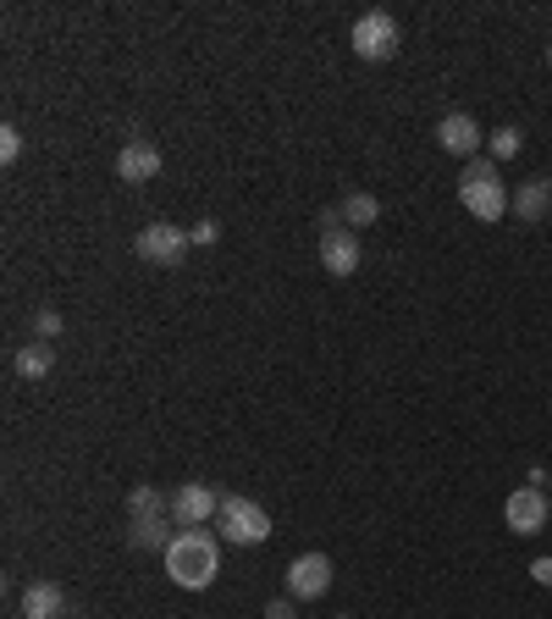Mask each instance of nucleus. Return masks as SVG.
I'll use <instances>...</instances> for the list:
<instances>
[{"instance_id":"a878e982","label":"nucleus","mask_w":552,"mask_h":619,"mask_svg":"<svg viewBox=\"0 0 552 619\" xmlns=\"http://www.w3.org/2000/svg\"><path fill=\"white\" fill-rule=\"evenodd\" d=\"M547 67H552V45H547Z\"/></svg>"},{"instance_id":"aec40b11","label":"nucleus","mask_w":552,"mask_h":619,"mask_svg":"<svg viewBox=\"0 0 552 619\" xmlns=\"http://www.w3.org/2000/svg\"><path fill=\"white\" fill-rule=\"evenodd\" d=\"M0 160H7V166H17L23 160V133L7 122V128H0Z\"/></svg>"},{"instance_id":"393cba45","label":"nucleus","mask_w":552,"mask_h":619,"mask_svg":"<svg viewBox=\"0 0 552 619\" xmlns=\"http://www.w3.org/2000/svg\"><path fill=\"white\" fill-rule=\"evenodd\" d=\"M530 575H536L541 586H552V559H536V564H530Z\"/></svg>"},{"instance_id":"9b49d317","label":"nucleus","mask_w":552,"mask_h":619,"mask_svg":"<svg viewBox=\"0 0 552 619\" xmlns=\"http://www.w3.org/2000/svg\"><path fill=\"white\" fill-rule=\"evenodd\" d=\"M117 177L122 183H149V177H160V150L149 139H128L117 150Z\"/></svg>"},{"instance_id":"39448f33","label":"nucleus","mask_w":552,"mask_h":619,"mask_svg":"<svg viewBox=\"0 0 552 619\" xmlns=\"http://www.w3.org/2000/svg\"><path fill=\"white\" fill-rule=\"evenodd\" d=\"M133 249H139V260L144 265H182V254H189V233L182 227H171V222H149L139 238H133Z\"/></svg>"},{"instance_id":"6e6552de","label":"nucleus","mask_w":552,"mask_h":619,"mask_svg":"<svg viewBox=\"0 0 552 619\" xmlns=\"http://www.w3.org/2000/svg\"><path fill=\"white\" fill-rule=\"evenodd\" d=\"M436 144H442L447 155H458V160H476V150L487 144V133H481V122H476L470 111H447V117L436 122Z\"/></svg>"},{"instance_id":"4be33fe9","label":"nucleus","mask_w":552,"mask_h":619,"mask_svg":"<svg viewBox=\"0 0 552 619\" xmlns=\"http://www.w3.org/2000/svg\"><path fill=\"white\" fill-rule=\"evenodd\" d=\"M265 619H299V603L293 597H276V603H265Z\"/></svg>"},{"instance_id":"bb28decb","label":"nucleus","mask_w":552,"mask_h":619,"mask_svg":"<svg viewBox=\"0 0 552 619\" xmlns=\"http://www.w3.org/2000/svg\"><path fill=\"white\" fill-rule=\"evenodd\" d=\"M337 619H353V614H337Z\"/></svg>"},{"instance_id":"ddd939ff","label":"nucleus","mask_w":552,"mask_h":619,"mask_svg":"<svg viewBox=\"0 0 552 619\" xmlns=\"http://www.w3.org/2000/svg\"><path fill=\"white\" fill-rule=\"evenodd\" d=\"M547 211H552V183H519L514 216H519L525 227H536V222H547Z\"/></svg>"},{"instance_id":"423d86ee","label":"nucleus","mask_w":552,"mask_h":619,"mask_svg":"<svg viewBox=\"0 0 552 619\" xmlns=\"http://www.w3.org/2000/svg\"><path fill=\"white\" fill-rule=\"evenodd\" d=\"M332 559L326 553H299L293 564H288V597L293 603H315V597H326L332 592Z\"/></svg>"},{"instance_id":"4468645a","label":"nucleus","mask_w":552,"mask_h":619,"mask_svg":"<svg viewBox=\"0 0 552 619\" xmlns=\"http://www.w3.org/2000/svg\"><path fill=\"white\" fill-rule=\"evenodd\" d=\"M177 531H166V514H149V520H128V543L144 548V553H166V543Z\"/></svg>"},{"instance_id":"412c9836","label":"nucleus","mask_w":552,"mask_h":619,"mask_svg":"<svg viewBox=\"0 0 552 619\" xmlns=\"http://www.w3.org/2000/svg\"><path fill=\"white\" fill-rule=\"evenodd\" d=\"M216 238H221V222H216V216H205V222H194V227H189V243H205V249H211Z\"/></svg>"},{"instance_id":"7ed1b4c3","label":"nucleus","mask_w":552,"mask_h":619,"mask_svg":"<svg viewBox=\"0 0 552 619\" xmlns=\"http://www.w3.org/2000/svg\"><path fill=\"white\" fill-rule=\"evenodd\" d=\"M216 531H221V543H238V548H260L271 537V514L243 498V492H227L221 498V514H216Z\"/></svg>"},{"instance_id":"f8f14e48","label":"nucleus","mask_w":552,"mask_h":619,"mask_svg":"<svg viewBox=\"0 0 552 619\" xmlns=\"http://www.w3.org/2000/svg\"><path fill=\"white\" fill-rule=\"evenodd\" d=\"M23 619H67V592L56 581H34L23 592Z\"/></svg>"},{"instance_id":"f03ea898","label":"nucleus","mask_w":552,"mask_h":619,"mask_svg":"<svg viewBox=\"0 0 552 619\" xmlns=\"http://www.w3.org/2000/svg\"><path fill=\"white\" fill-rule=\"evenodd\" d=\"M458 205H465L476 222H503L514 211V194L503 189V171L497 160H470L465 171H458Z\"/></svg>"},{"instance_id":"1a4fd4ad","label":"nucleus","mask_w":552,"mask_h":619,"mask_svg":"<svg viewBox=\"0 0 552 619\" xmlns=\"http://www.w3.org/2000/svg\"><path fill=\"white\" fill-rule=\"evenodd\" d=\"M503 520L514 537H536V531L547 525V492L541 487H514L508 503H503Z\"/></svg>"},{"instance_id":"a211bd4d","label":"nucleus","mask_w":552,"mask_h":619,"mask_svg":"<svg viewBox=\"0 0 552 619\" xmlns=\"http://www.w3.org/2000/svg\"><path fill=\"white\" fill-rule=\"evenodd\" d=\"M487 144H492V160H514V155L525 150V133H519V128H492Z\"/></svg>"},{"instance_id":"2eb2a0df","label":"nucleus","mask_w":552,"mask_h":619,"mask_svg":"<svg viewBox=\"0 0 552 619\" xmlns=\"http://www.w3.org/2000/svg\"><path fill=\"white\" fill-rule=\"evenodd\" d=\"M12 366H17V377H28V382H45V377L56 371V348H50V343H23Z\"/></svg>"},{"instance_id":"5701e85b","label":"nucleus","mask_w":552,"mask_h":619,"mask_svg":"<svg viewBox=\"0 0 552 619\" xmlns=\"http://www.w3.org/2000/svg\"><path fill=\"white\" fill-rule=\"evenodd\" d=\"M332 227H343V205H326L321 211V233H332Z\"/></svg>"},{"instance_id":"6ab92c4d","label":"nucleus","mask_w":552,"mask_h":619,"mask_svg":"<svg viewBox=\"0 0 552 619\" xmlns=\"http://www.w3.org/2000/svg\"><path fill=\"white\" fill-rule=\"evenodd\" d=\"M34 332H39V343L61 337V310H56V305H39V310H34Z\"/></svg>"},{"instance_id":"f3484780","label":"nucleus","mask_w":552,"mask_h":619,"mask_svg":"<svg viewBox=\"0 0 552 619\" xmlns=\"http://www.w3.org/2000/svg\"><path fill=\"white\" fill-rule=\"evenodd\" d=\"M149 514H171V498L160 487H133L128 492V520H149Z\"/></svg>"},{"instance_id":"b1692460","label":"nucleus","mask_w":552,"mask_h":619,"mask_svg":"<svg viewBox=\"0 0 552 619\" xmlns=\"http://www.w3.org/2000/svg\"><path fill=\"white\" fill-rule=\"evenodd\" d=\"M547 481H552L547 465H530V471H525V487H547Z\"/></svg>"},{"instance_id":"f257e3e1","label":"nucleus","mask_w":552,"mask_h":619,"mask_svg":"<svg viewBox=\"0 0 552 619\" xmlns=\"http://www.w3.org/2000/svg\"><path fill=\"white\" fill-rule=\"evenodd\" d=\"M166 575L182 586V592H205L216 575H221V537L205 525H189L166 543Z\"/></svg>"},{"instance_id":"cd10ccee","label":"nucleus","mask_w":552,"mask_h":619,"mask_svg":"<svg viewBox=\"0 0 552 619\" xmlns=\"http://www.w3.org/2000/svg\"><path fill=\"white\" fill-rule=\"evenodd\" d=\"M547 487H552V481H547Z\"/></svg>"},{"instance_id":"dca6fc26","label":"nucleus","mask_w":552,"mask_h":619,"mask_svg":"<svg viewBox=\"0 0 552 619\" xmlns=\"http://www.w3.org/2000/svg\"><path fill=\"white\" fill-rule=\"evenodd\" d=\"M371 222H382V200H376V194H364V189H359V194L343 200V227H348V233L371 227Z\"/></svg>"},{"instance_id":"0eeeda50","label":"nucleus","mask_w":552,"mask_h":619,"mask_svg":"<svg viewBox=\"0 0 552 619\" xmlns=\"http://www.w3.org/2000/svg\"><path fill=\"white\" fill-rule=\"evenodd\" d=\"M211 514H221V492L211 481H182L171 492V520L189 531V525H211Z\"/></svg>"},{"instance_id":"9d476101","label":"nucleus","mask_w":552,"mask_h":619,"mask_svg":"<svg viewBox=\"0 0 552 619\" xmlns=\"http://www.w3.org/2000/svg\"><path fill=\"white\" fill-rule=\"evenodd\" d=\"M359 238L348 233V227H332V233H321V265L332 277H353L359 272Z\"/></svg>"},{"instance_id":"20e7f679","label":"nucleus","mask_w":552,"mask_h":619,"mask_svg":"<svg viewBox=\"0 0 552 619\" xmlns=\"http://www.w3.org/2000/svg\"><path fill=\"white\" fill-rule=\"evenodd\" d=\"M348 45H353V56H359V61H393V56H398V45H404L398 17H387V12H364V17L353 23Z\"/></svg>"}]
</instances>
